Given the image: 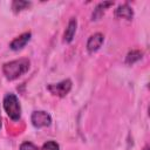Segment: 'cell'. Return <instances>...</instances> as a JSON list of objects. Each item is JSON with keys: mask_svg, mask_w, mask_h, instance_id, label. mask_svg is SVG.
Wrapping results in <instances>:
<instances>
[{"mask_svg": "<svg viewBox=\"0 0 150 150\" xmlns=\"http://www.w3.org/2000/svg\"><path fill=\"white\" fill-rule=\"evenodd\" d=\"M141 59H142V53L139 50H132V52L128 53L127 59H125V62L128 64H132V63H135L136 61H138Z\"/></svg>", "mask_w": 150, "mask_h": 150, "instance_id": "obj_10", "label": "cell"}, {"mask_svg": "<svg viewBox=\"0 0 150 150\" xmlns=\"http://www.w3.org/2000/svg\"><path fill=\"white\" fill-rule=\"evenodd\" d=\"M29 39H30V33H29V32H28V33H23V34H21L20 36L15 38V39L9 43V47H11V49H13V50L22 49V48L26 46V43L29 41Z\"/></svg>", "mask_w": 150, "mask_h": 150, "instance_id": "obj_6", "label": "cell"}, {"mask_svg": "<svg viewBox=\"0 0 150 150\" xmlns=\"http://www.w3.org/2000/svg\"><path fill=\"white\" fill-rule=\"evenodd\" d=\"M20 150H40V148H38L36 145H34L30 142H23L20 145Z\"/></svg>", "mask_w": 150, "mask_h": 150, "instance_id": "obj_13", "label": "cell"}, {"mask_svg": "<svg viewBox=\"0 0 150 150\" xmlns=\"http://www.w3.org/2000/svg\"><path fill=\"white\" fill-rule=\"evenodd\" d=\"M112 5V2H110V1H104V2H101V4H98L97 6H96V8L94 9V13H93V15H91V18H93V20H98L102 15H103V13H104V11L109 7V6H111Z\"/></svg>", "mask_w": 150, "mask_h": 150, "instance_id": "obj_9", "label": "cell"}, {"mask_svg": "<svg viewBox=\"0 0 150 150\" xmlns=\"http://www.w3.org/2000/svg\"><path fill=\"white\" fill-rule=\"evenodd\" d=\"M47 88L53 95H56V96H60V97H64L71 89V81L67 79V80H63V81H61L59 83L49 84Z\"/></svg>", "mask_w": 150, "mask_h": 150, "instance_id": "obj_4", "label": "cell"}, {"mask_svg": "<svg viewBox=\"0 0 150 150\" xmlns=\"http://www.w3.org/2000/svg\"><path fill=\"white\" fill-rule=\"evenodd\" d=\"M103 43V34L101 33H95L93 34L89 39H88V42H87V49L88 52L90 53H94L96 50H98L101 48Z\"/></svg>", "mask_w": 150, "mask_h": 150, "instance_id": "obj_5", "label": "cell"}, {"mask_svg": "<svg viewBox=\"0 0 150 150\" xmlns=\"http://www.w3.org/2000/svg\"><path fill=\"white\" fill-rule=\"evenodd\" d=\"M143 150H149V148H148V146H145V148H144Z\"/></svg>", "mask_w": 150, "mask_h": 150, "instance_id": "obj_15", "label": "cell"}, {"mask_svg": "<svg viewBox=\"0 0 150 150\" xmlns=\"http://www.w3.org/2000/svg\"><path fill=\"white\" fill-rule=\"evenodd\" d=\"M40 150H60V146H59V144H57L56 142H54V141H48V142H46V143L40 148Z\"/></svg>", "mask_w": 150, "mask_h": 150, "instance_id": "obj_12", "label": "cell"}, {"mask_svg": "<svg viewBox=\"0 0 150 150\" xmlns=\"http://www.w3.org/2000/svg\"><path fill=\"white\" fill-rule=\"evenodd\" d=\"M30 6V2H28V1H21V0H15V1H13V4H12V9L15 12V13H18V12H21V11H23V9H26L27 7H29Z\"/></svg>", "mask_w": 150, "mask_h": 150, "instance_id": "obj_11", "label": "cell"}, {"mask_svg": "<svg viewBox=\"0 0 150 150\" xmlns=\"http://www.w3.org/2000/svg\"><path fill=\"white\" fill-rule=\"evenodd\" d=\"M115 15L117 18H123V19H127V20H131L132 15H134V12H132L131 7H129L128 5H121L115 11Z\"/></svg>", "mask_w": 150, "mask_h": 150, "instance_id": "obj_8", "label": "cell"}, {"mask_svg": "<svg viewBox=\"0 0 150 150\" xmlns=\"http://www.w3.org/2000/svg\"><path fill=\"white\" fill-rule=\"evenodd\" d=\"M28 69H29V60L27 59L13 60L4 63L2 66V73L8 80L18 79L19 76L23 75Z\"/></svg>", "mask_w": 150, "mask_h": 150, "instance_id": "obj_1", "label": "cell"}, {"mask_svg": "<svg viewBox=\"0 0 150 150\" xmlns=\"http://www.w3.org/2000/svg\"><path fill=\"white\" fill-rule=\"evenodd\" d=\"M0 128H1V114H0Z\"/></svg>", "mask_w": 150, "mask_h": 150, "instance_id": "obj_14", "label": "cell"}, {"mask_svg": "<svg viewBox=\"0 0 150 150\" xmlns=\"http://www.w3.org/2000/svg\"><path fill=\"white\" fill-rule=\"evenodd\" d=\"M32 124L35 128H42V127H48L52 123V117L48 112L43 110H36L30 116Z\"/></svg>", "mask_w": 150, "mask_h": 150, "instance_id": "obj_3", "label": "cell"}, {"mask_svg": "<svg viewBox=\"0 0 150 150\" xmlns=\"http://www.w3.org/2000/svg\"><path fill=\"white\" fill-rule=\"evenodd\" d=\"M4 109L7 112V115L14 121H18L21 116V107H20L19 100L12 93L5 95V97H4Z\"/></svg>", "mask_w": 150, "mask_h": 150, "instance_id": "obj_2", "label": "cell"}, {"mask_svg": "<svg viewBox=\"0 0 150 150\" xmlns=\"http://www.w3.org/2000/svg\"><path fill=\"white\" fill-rule=\"evenodd\" d=\"M76 26H77V21L75 18H71L68 22V26L66 28V32H64V35H63V41L64 42H71L74 35H75V32H76Z\"/></svg>", "mask_w": 150, "mask_h": 150, "instance_id": "obj_7", "label": "cell"}]
</instances>
